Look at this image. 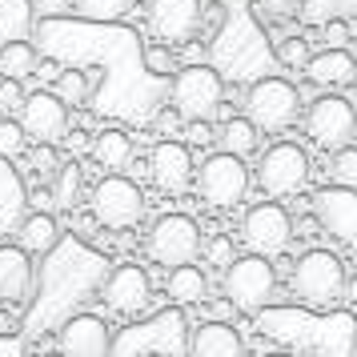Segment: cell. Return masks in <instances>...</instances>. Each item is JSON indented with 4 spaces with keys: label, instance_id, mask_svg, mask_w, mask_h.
Here are the masks:
<instances>
[{
    "label": "cell",
    "instance_id": "56",
    "mask_svg": "<svg viewBox=\"0 0 357 357\" xmlns=\"http://www.w3.org/2000/svg\"><path fill=\"white\" fill-rule=\"evenodd\" d=\"M269 357H285V354H269Z\"/></svg>",
    "mask_w": 357,
    "mask_h": 357
},
{
    "label": "cell",
    "instance_id": "1",
    "mask_svg": "<svg viewBox=\"0 0 357 357\" xmlns=\"http://www.w3.org/2000/svg\"><path fill=\"white\" fill-rule=\"evenodd\" d=\"M40 52L65 68H81L89 77V105L97 116H113L125 125H153V116L169 100L173 77H153L145 68V40L121 20L84 17H40L33 24Z\"/></svg>",
    "mask_w": 357,
    "mask_h": 357
},
{
    "label": "cell",
    "instance_id": "31",
    "mask_svg": "<svg viewBox=\"0 0 357 357\" xmlns=\"http://www.w3.org/2000/svg\"><path fill=\"white\" fill-rule=\"evenodd\" d=\"M217 141H221L225 153L245 157V153L257 149V125H253L249 116H225V125H221V132H217Z\"/></svg>",
    "mask_w": 357,
    "mask_h": 357
},
{
    "label": "cell",
    "instance_id": "24",
    "mask_svg": "<svg viewBox=\"0 0 357 357\" xmlns=\"http://www.w3.org/2000/svg\"><path fill=\"white\" fill-rule=\"evenodd\" d=\"M24 213H29V189L13 169V157H0V237L17 233Z\"/></svg>",
    "mask_w": 357,
    "mask_h": 357
},
{
    "label": "cell",
    "instance_id": "53",
    "mask_svg": "<svg viewBox=\"0 0 357 357\" xmlns=\"http://www.w3.org/2000/svg\"><path fill=\"white\" fill-rule=\"evenodd\" d=\"M13 329H17V321H13L8 313H0V333H13Z\"/></svg>",
    "mask_w": 357,
    "mask_h": 357
},
{
    "label": "cell",
    "instance_id": "39",
    "mask_svg": "<svg viewBox=\"0 0 357 357\" xmlns=\"http://www.w3.org/2000/svg\"><path fill=\"white\" fill-rule=\"evenodd\" d=\"M24 129H20L17 121H0V157H17V153H24Z\"/></svg>",
    "mask_w": 357,
    "mask_h": 357
},
{
    "label": "cell",
    "instance_id": "52",
    "mask_svg": "<svg viewBox=\"0 0 357 357\" xmlns=\"http://www.w3.org/2000/svg\"><path fill=\"white\" fill-rule=\"evenodd\" d=\"M209 313H213V321H225L229 313H233V305H229V301H213Z\"/></svg>",
    "mask_w": 357,
    "mask_h": 357
},
{
    "label": "cell",
    "instance_id": "15",
    "mask_svg": "<svg viewBox=\"0 0 357 357\" xmlns=\"http://www.w3.org/2000/svg\"><path fill=\"white\" fill-rule=\"evenodd\" d=\"M313 217L317 229H325L329 237H337L341 245H349L357 253V189L349 185H329L313 197Z\"/></svg>",
    "mask_w": 357,
    "mask_h": 357
},
{
    "label": "cell",
    "instance_id": "30",
    "mask_svg": "<svg viewBox=\"0 0 357 357\" xmlns=\"http://www.w3.org/2000/svg\"><path fill=\"white\" fill-rule=\"evenodd\" d=\"M297 17L309 29H317L325 20H357V0H301Z\"/></svg>",
    "mask_w": 357,
    "mask_h": 357
},
{
    "label": "cell",
    "instance_id": "22",
    "mask_svg": "<svg viewBox=\"0 0 357 357\" xmlns=\"http://www.w3.org/2000/svg\"><path fill=\"white\" fill-rule=\"evenodd\" d=\"M33 293V261L20 245H0V301H29Z\"/></svg>",
    "mask_w": 357,
    "mask_h": 357
},
{
    "label": "cell",
    "instance_id": "33",
    "mask_svg": "<svg viewBox=\"0 0 357 357\" xmlns=\"http://www.w3.org/2000/svg\"><path fill=\"white\" fill-rule=\"evenodd\" d=\"M49 189H52L56 209H73L77 197H81V169H77V161H61L56 165V173L49 177Z\"/></svg>",
    "mask_w": 357,
    "mask_h": 357
},
{
    "label": "cell",
    "instance_id": "28",
    "mask_svg": "<svg viewBox=\"0 0 357 357\" xmlns=\"http://www.w3.org/2000/svg\"><path fill=\"white\" fill-rule=\"evenodd\" d=\"M89 149H93L97 165L113 169V173L129 169V161H132V141H129V137H125L121 129H105V132H97V141H93Z\"/></svg>",
    "mask_w": 357,
    "mask_h": 357
},
{
    "label": "cell",
    "instance_id": "46",
    "mask_svg": "<svg viewBox=\"0 0 357 357\" xmlns=\"http://www.w3.org/2000/svg\"><path fill=\"white\" fill-rule=\"evenodd\" d=\"M33 8H40V17H65L73 0H33Z\"/></svg>",
    "mask_w": 357,
    "mask_h": 357
},
{
    "label": "cell",
    "instance_id": "43",
    "mask_svg": "<svg viewBox=\"0 0 357 357\" xmlns=\"http://www.w3.org/2000/svg\"><path fill=\"white\" fill-rule=\"evenodd\" d=\"M205 257H209V265L225 269L229 261H233V241H229V237H213V241L205 245Z\"/></svg>",
    "mask_w": 357,
    "mask_h": 357
},
{
    "label": "cell",
    "instance_id": "26",
    "mask_svg": "<svg viewBox=\"0 0 357 357\" xmlns=\"http://www.w3.org/2000/svg\"><path fill=\"white\" fill-rule=\"evenodd\" d=\"M20 249L24 253H49L52 245H56V237H61V229H56V221H52V213H24L20 217Z\"/></svg>",
    "mask_w": 357,
    "mask_h": 357
},
{
    "label": "cell",
    "instance_id": "25",
    "mask_svg": "<svg viewBox=\"0 0 357 357\" xmlns=\"http://www.w3.org/2000/svg\"><path fill=\"white\" fill-rule=\"evenodd\" d=\"M189 354L193 357H241L245 345H241V333H237L229 321H209V325H201V329L193 333Z\"/></svg>",
    "mask_w": 357,
    "mask_h": 357
},
{
    "label": "cell",
    "instance_id": "38",
    "mask_svg": "<svg viewBox=\"0 0 357 357\" xmlns=\"http://www.w3.org/2000/svg\"><path fill=\"white\" fill-rule=\"evenodd\" d=\"M141 56H145V68L153 77H173L177 73V61H173V49L169 45H145Z\"/></svg>",
    "mask_w": 357,
    "mask_h": 357
},
{
    "label": "cell",
    "instance_id": "32",
    "mask_svg": "<svg viewBox=\"0 0 357 357\" xmlns=\"http://www.w3.org/2000/svg\"><path fill=\"white\" fill-rule=\"evenodd\" d=\"M33 68H36V45H29V40H8V45H0V73H4V77L24 81V77H33Z\"/></svg>",
    "mask_w": 357,
    "mask_h": 357
},
{
    "label": "cell",
    "instance_id": "48",
    "mask_svg": "<svg viewBox=\"0 0 357 357\" xmlns=\"http://www.w3.org/2000/svg\"><path fill=\"white\" fill-rule=\"evenodd\" d=\"M29 205H36L40 213H52V209H56V201H52V189H49V185H40V189L29 197Z\"/></svg>",
    "mask_w": 357,
    "mask_h": 357
},
{
    "label": "cell",
    "instance_id": "17",
    "mask_svg": "<svg viewBox=\"0 0 357 357\" xmlns=\"http://www.w3.org/2000/svg\"><path fill=\"white\" fill-rule=\"evenodd\" d=\"M68 105L56 93H24L20 100V129L24 137H36L40 145H52V141H61L68 132Z\"/></svg>",
    "mask_w": 357,
    "mask_h": 357
},
{
    "label": "cell",
    "instance_id": "8",
    "mask_svg": "<svg viewBox=\"0 0 357 357\" xmlns=\"http://www.w3.org/2000/svg\"><path fill=\"white\" fill-rule=\"evenodd\" d=\"M297 109H301V93L293 89L285 77H257L249 81V93H245V113L257 129H289L297 121Z\"/></svg>",
    "mask_w": 357,
    "mask_h": 357
},
{
    "label": "cell",
    "instance_id": "36",
    "mask_svg": "<svg viewBox=\"0 0 357 357\" xmlns=\"http://www.w3.org/2000/svg\"><path fill=\"white\" fill-rule=\"evenodd\" d=\"M329 173H333V181H337V185L357 189V149H349V145L333 149V165H329Z\"/></svg>",
    "mask_w": 357,
    "mask_h": 357
},
{
    "label": "cell",
    "instance_id": "51",
    "mask_svg": "<svg viewBox=\"0 0 357 357\" xmlns=\"http://www.w3.org/2000/svg\"><path fill=\"white\" fill-rule=\"evenodd\" d=\"M297 237H317V217H301L297 221Z\"/></svg>",
    "mask_w": 357,
    "mask_h": 357
},
{
    "label": "cell",
    "instance_id": "21",
    "mask_svg": "<svg viewBox=\"0 0 357 357\" xmlns=\"http://www.w3.org/2000/svg\"><path fill=\"white\" fill-rule=\"evenodd\" d=\"M149 173L161 193H185L193 185V157L181 141H161L149 157Z\"/></svg>",
    "mask_w": 357,
    "mask_h": 357
},
{
    "label": "cell",
    "instance_id": "20",
    "mask_svg": "<svg viewBox=\"0 0 357 357\" xmlns=\"http://www.w3.org/2000/svg\"><path fill=\"white\" fill-rule=\"evenodd\" d=\"M149 273L145 269H137V265H116L109 269L105 277V285H100V301L113 309V313H141L149 305Z\"/></svg>",
    "mask_w": 357,
    "mask_h": 357
},
{
    "label": "cell",
    "instance_id": "41",
    "mask_svg": "<svg viewBox=\"0 0 357 357\" xmlns=\"http://www.w3.org/2000/svg\"><path fill=\"white\" fill-rule=\"evenodd\" d=\"M185 141L193 149H205L217 141V132H213V121H185Z\"/></svg>",
    "mask_w": 357,
    "mask_h": 357
},
{
    "label": "cell",
    "instance_id": "29",
    "mask_svg": "<svg viewBox=\"0 0 357 357\" xmlns=\"http://www.w3.org/2000/svg\"><path fill=\"white\" fill-rule=\"evenodd\" d=\"M169 297L177 301V305H193V301H201L205 293H209V281H205V273L201 269H193L189 261L185 265H173V273H169Z\"/></svg>",
    "mask_w": 357,
    "mask_h": 357
},
{
    "label": "cell",
    "instance_id": "49",
    "mask_svg": "<svg viewBox=\"0 0 357 357\" xmlns=\"http://www.w3.org/2000/svg\"><path fill=\"white\" fill-rule=\"evenodd\" d=\"M56 73H61V61H52V56H45V61L33 68L36 81H56Z\"/></svg>",
    "mask_w": 357,
    "mask_h": 357
},
{
    "label": "cell",
    "instance_id": "34",
    "mask_svg": "<svg viewBox=\"0 0 357 357\" xmlns=\"http://www.w3.org/2000/svg\"><path fill=\"white\" fill-rule=\"evenodd\" d=\"M56 97L65 100V105H89V77H84L81 68H68V73H56Z\"/></svg>",
    "mask_w": 357,
    "mask_h": 357
},
{
    "label": "cell",
    "instance_id": "42",
    "mask_svg": "<svg viewBox=\"0 0 357 357\" xmlns=\"http://www.w3.org/2000/svg\"><path fill=\"white\" fill-rule=\"evenodd\" d=\"M301 8V0H261V17L269 20H293Z\"/></svg>",
    "mask_w": 357,
    "mask_h": 357
},
{
    "label": "cell",
    "instance_id": "6",
    "mask_svg": "<svg viewBox=\"0 0 357 357\" xmlns=\"http://www.w3.org/2000/svg\"><path fill=\"white\" fill-rule=\"evenodd\" d=\"M289 289L301 305L329 309L345 297V265H341L329 249H309L305 257L293 261Z\"/></svg>",
    "mask_w": 357,
    "mask_h": 357
},
{
    "label": "cell",
    "instance_id": "2",
    "mask_svg": "<svg viewBox=\"0 0 357 357\" xmlns=\"http://www.w3.org/2000/svg\"><path fill=\"white\" fill-rule=\"evenodd\" d=\"M109 269H113L109 257L84 245L81 237L73 233L56 237L49 253H40V269H33V293H29L20 329L29 337H45L52 329H61V321L81 313L89 301H97Z\"/></svg>",
    "mask_w": 357,
    "mask_h": 357
},
{
    "label": "cell",
    "instance_id": "47",
    "mask_svg": "<svg viewBox=\"0 0 357 357\" xmlns=\"http://www.w3.org/2000/svg\"><path fill=\"white\" fill-rule=\"evenodd\" d=\"M0 357H24V337H17V333H0Z\"/></svg>",
    "mask_w": 357,
    "mask_h": 357
},
{
    "label": "cell",
    "instance_id": "9",
    "mask_svg": "<svg viewBox=\"0 0 357 357\" xmlns=\"http://www.w3.org/2000/svg\"><path fill=\"white\" fill-rule=\"evenodd\" d=\"M273 285H277V273L269 257H261V253H249V257H237L225 265V301L233 309L257 313L261 305H269Z\"/></svg>",
    "mask_w": 357,
    "mask_h": 357
},
{
    "label": "cell",
    "instance_id": "50",
    "mask_svg": "<svg viewBox=\"0 0 357 357\" xmlns=\"http://www.w3.org/2000/svg\"><path fill=\"white\" fill-rule=\"evenodd\" d=\"M61 141L68 145V153H84V149L93 145V141H89V132H81V129H77V132H65Z\"/></svg>",
    "mask_w": 357,
    "mask_h": 357
},
{
    "label": "cell",
    "instance_id": "55",
    "mask_svg": "<svg viewBox=\"0 0 357 357\" xmlns=\"http://www.w3.org/2000/svg\"><path fill=\"white\" fill-rule=\"evenodd\" d=\"M45 357H61V354H45Z\"/></svg>",
    "mask_w": 357,
    "mask_h": 357
},
{
    "label": "cell",
    "instance_id": "14",
    "mask_svg": "<svg viewBox=\"0 0 357 357\" xmlns=\"http://www.w3.org/2000/svg\"><path fill=\"white\" fill-rule=\"evenodd\" d=\"M257 177H261V189L269 197H293L305 189L309 181V157L301 145H293V141H281L273 145L257 165Z\"/></svg>",
    "mask_w": 357,
    "mask_h": 357
},
{
    "label": "cell",
    "instance_id": "18",
    "mask_svg": "<svg viewBox=\"0 0 357 357\" xmlns=\"http://www.w3.org/2000/svg\"><path fill=\"white\" fill-rule=\"evenodd\" d=\"M149 24L165 45H189L201 29V0H149Z\"/></svg>",
    "mask_w": 357,
    "mask_h": 357
},
{
    "label": "cell",
    "instance_id": "16",
    "mask_svg": "<svg viewBox=\"0 0 357 357\" xmlns=\"http://www.w3.org/2000/svg\"><path fill=\"white\" fill-rule=\"evenodd\" d=\"M241 233H245V245H249L253 253H261V257H273V253H281V249L289 245L293 221H289V213L281 209V205L265 201V205H253V209L245 213Z\"/></svg>",
    "mask_w": 357,
    "mask_h": 357
},
{
    "label": "cell",
    "instance_id": "12",
    "mask_svg": "<svg viewBox=\"0 0 357 357\" xmlns=\"http://www.w3.org/2000/svg\"><path fill=\"white\" fill-rule=\"evenodd\" d=\"M197 249H201V233H197V221L189 213H165V217H157V225L149 229V257L165 269L193 261Z\"/></svg>",
    "mask_w": 357,
    "mask_h": 357
},
{
    "label": "cell",
    "instance_id": "35",
    "mask_svg": "<svg viewBox=\"0 0 357 357\" xmlns=\"http://www.w3.org/2000/svg\"><path fill=\"white\" fill-rule=\"evenodd\" d=\"M84 20H121L132 8V0H77Z\"/></svg>",
    "mask_w": 357,
    "mask_h": 357
},
{
    "label": "cell",
    "instance_id": "7",
    "mask_svg": "<svg viewBox=\"0 0 357 357\" xmlns=\"http://www.w3.org/2000/svg\"><path fill=\"white\" fill-rule=\"evenodd\" d=\"M169 97L181 121H213L221 113V97H225V81L213 65H189L169 81Z\"/></svg>",
    "mask_w": 357,
    "mask_h": 357
},
{
    "label": "cell",
    "instance_id": "23",
    "mask_svg": "<svg viewBox=\"0 0 357 357\" xmlns=\"http://www.w3.org/2000/svg\"><path fill=\"white\" fill-rule=\"evenodd\" d=\"M305 77L317 89H345L357 81V56H349L345 49H325L305 61Z\"/></svg>",
    "mask_w": 357,
    "mask_h": 357
},
{
    "label": "cell",
    "instance_id": "13",
    "mask_svg": "<svg viewBox=\"0 0 357 357\" xmlns=\"http://www.w3.org/2000/svg\"><path fill=\"white\" fill-rule=\"evenodd\" d=\"M93 217L109 229H132L145 217V193L129 177H105L93 189Z\"/></svg>",
    "mask_w": 357,
    "mask_h": 357
},
{
    "label": "cell",
    "instance_id": "27",
    "mask_svg": "<svg viewBox=\"0 0 357 357\" xmlns=\"http://www.w3.org/2000/svg\"><path fill=\"white\" fill-rule=\"evenodd\" d=\"M36 24L33 0H0V45L8 40H29Z\"/></svg>",
    "mask_w": 357,
    "mask_h": 357
},
{
    "label": "cell",
    "instance_id": "54",
    "mask_svg": "<svg viewBox=\"0 0 357 357\" xmlns=\"http://www.w3.org/2000/svg\"><path fill=\"white\" fill-rule=\"evenodd\" d=\"M345 297H354V301H357V277H354V281H345Z\"/></svg>",
    "mask_w": 357,
    "mask_h": 357
},
{
    "label": "cell",
    "instance_id": "37",
    "mask_svg": "<svg viewBox=\"0 0 357 357\" xmlns=\"http://www.w3.org/2000/svg\"><path fill=\"white\" fill-rule=\"evenodd\" d=\"M273 52H277V65L281 68H305V61H309V45L301 40V36H285V40H277Z\"/></svg>",
    "mask_w": 357,
    "mask_h": 357
},
{
    "label": "cell",
    "instance_id": "11",
    "mask_svg": "<svg viewBox=\"0 0 357 357\" xmlns=\"http://www.w3.org/2000/svg\"><path fill=\"white\" fill-rule=\"evenodd\" d=\"M197 189H201V197L209 201L213 209H233L249 193V169L241 165V157H233V153L221 149V153H213L209 161L201 165Z\"/></svg>",
    "mask_w": 357,
    "mask_h": 357
},
{
    "label": "cell",
    "instance_id": "45",
    "mask_svg": "<svg viewBox=\"0 0 357 357\" xmlns=\"http://www.w3.org/2000/svg\"><path fill=\"white\" fill-rule=\"evenodd\" d=\"M317 29H325V49H341V45L349 40L345 20H325V24H317Z\"/></svg>",
    "mask_w": 357,
    "mask_h": 357
},
{
    "label": "cell",
    "instance_id": "3",
    "mask_svg": "<svg viewBox=\"0 0 357 357\" xmlns=\"http://www.w3.org/2000/svg\"><path fill=\"white\" fill-rule=\"evenodd\" d=\"M201 20L213 29L209 61L221 81H257L281 73L273 40L257 24L249 0H213V8H201Z\"/></svg>",
    "mask_w": 357,
    "mask_h": 357
},
{
    "label": "cell",
    "instance_id": "5",
    "mask_svg": "<svg viewBox=\"0 0 357 357\" xmlns=\"http://www.w3.org/2000/svg\"><path fill=\"white\" fill-rule=\"evenodd\" d=\"M189 354V317L181 305H165L145 321L125 325L109 337V357H185Z\"/></svg>",
    "mask_w": 357,
    "mask_h": 357
},
{
    "label": "cell",
    "instance_id": "10",
    "mask_svg": "<svg viewBox=\"0 0 357 357\" xmlns=\"http://www.w3.org/2000/svg\"><path fill=\"white\" fill-rule=\"evenodd\" d=\"M305 132H309V141H313L317 149L333 153V149L349 145V141L357 137V109L345 97H337V93L329 89L325 97H317L313 105H309Z\"/></svg>",
    "mask_w": 357,
    "mask_h": 357
},
{
    "label": "cell",
    "instance_id": "40",
    "mask_svg": "<svg viewBox=\"0 0 357 357\" xmlns=\"http://www.w3.org/2000/svg\"><path fill=\"white\" fill-rule=\"evenodd\" d=\"M56 165H61V157H56V149L52 145H40L33 153V173H36V181H45L49 185V177L56 173Z\"/></svg>",
    "mask_w": 357,
    "mask_h": 357
},
{
    "label": "cell",
    "instance_id": "4",
    "mask_svg": "<svg viewBox=\"0 0 357 357\" xmlns=\"http://www.w3.org/2000/svg\"><path fill=\"white\" fill-rule=\"evenodd\" d=\"M257 333L269 341H281L289 349H301L309 357H354L357 354V317L349 309H313L297 305H261Z\"/></svg>",
    "mask_w": 357,
    "mask_h": 357
},
{
    "label": "cell",
    "instance_id": "44",
    "mask_svg": "<svg viewBox=\"0 0 357 357\" xmlns=\"http://www.w3.org/2000/svg\"><path fill=\"white\" fill-rule=\"evenodd\" d=\"M20 100H24V89H20V81H13V77H4L0 81V109H20Z\"/></svg>",
    "mask_w": 357,
    "mask_h": 357
},
{
    "label": "cell",
    "instance_id": "19",
    "mask_svg": "<svg viewBox=\"0 0 357 357\" xmlns=\"http://www.w3.org/2000/svg\"><path fill=\"white\" fill-rule=\"evenodd\" d=\"M109 325L97 313H73L61 321L56 341H61V357H109Z\"/></svg>",
    "mask_w": 357,
    "mask_h": 357
}]
</instances>
